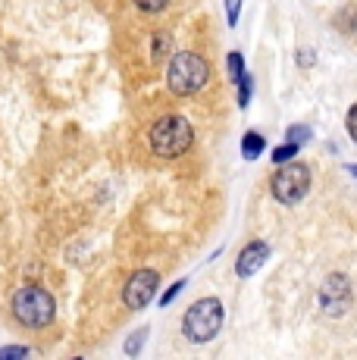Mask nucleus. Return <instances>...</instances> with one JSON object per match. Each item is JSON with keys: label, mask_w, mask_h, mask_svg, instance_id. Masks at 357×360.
Returning a JSON list of instances; mask_svg holds the SVG:
<instances>
[{"label": "nucleus", "mask_w": 357, "mask_h": 360, "mask_svg": "<svg viewBox=\"0 0 357 360\" xmlns=\"http://www.w3.org/2000/svg\"><path fill=\"white\" fill-rule=\"evenodd\" d=\"M10 314L19 326L25 329H44L57 316V301L41 285H19L10 295Z\"/></svg>", "instance_id": "1"}, {"label": "nucleus", "mask_w": 357, "mask_h": 360, "mask_svg": "<svg viewBox=\"0 0 357 360\" xmlns=\"http://www.w3.org/2000/svg\"><path fill=\"white\" fill-rule=\"evenodd\" d=\"M182 288H185V279H178L176 285H169V288H167V295L160 297V304H163V307H167V304H173V297H176L178 292H182Z\"/></svg>", "instance_id": "19"}, {"label": "nucleus", "mask_w": 357, "mask_h": 360, "mask_svg": "<svg viewBox=\"0 0 357 360\" xmlns=\"http://www.w3.org/2000/svg\"><path fill=\"white\" fill-rule=\"evenodd\" d=\"M270 191L279 204L294 207L311 191V169L304 163H279V169L270 179Z\"/></svg>", "instance_id": "5"}, {"label": "nucleus", "mask_w": 357, "mask_h": 360, "mask_svg": "<svg viewBox=\"0 0 357 360\" xmlns=\"http://www.w3.org/2000/svg\"><path fill=\"white\" fill-rule=\"evenodd\" d=\"M167 51H169V38H167L163 32H157V34H154V60H160Z\"/></svg>", "instance_id": "13"}, {"label": "nucleus", "mask_w": 357, "mask_h": 360, "mask_svg": "<svg viewBox=\"0 0 357 360\" xmlns=\"http://www.w3.org/2000/svg\"><path fill=\"white\" fill-rule=\"evenodd\" d=\"M307 135H311V129H307V126H292V129H288V141H294V144H301Z\"/></svg>", "instance_id": "18"}, {"label": "nucleus", "mask_w": 357, "mask_h": 360, "mask_svg": "<svg viewBox=\"0 0 357 360\" xmlns=\"http://www.w3.org/2000/svg\"><path fill=\"white\" fill-rule=\"evenodd\" d=\"M219 329H223V301L219 297H201L182 316V335L191 345H207L210 338H216Z\"/></svg>", "instance_id": "4"}, {"label": "nucleus", "mask_w": 357, "mask_h": 360, "mask_svg": "<svg viewBox=\"0 0 357 360\" xmlns=\"http://www.w3.org/2000/svg\"><path fill=\"white\" fill-rule=\"evenodd\" d=\"M298 63H301V66H311V63H313V53L301 51V53H298Z\"/></svg>", "instance_id": "21"}, {"label": "nucleus", "mask_w": 357, "mask_h": 360, "mask_svg": "<svg viewBox=\"0 0 357 360\" xmlns=\"http://www.w3.org/2000/svg\"><path fill=\"white\" fill-rule=\"evenodd\" d=\"M148 141H150V150L163 160H173V157H182L185 150L191 148L195 141V129L185 116H160V120L150 126L148 131Z\"/></svg>", "instance_id": "3"}, {"label": "nucleus", "mask_w": 357, "mask_h": 360, "mask_svg": "<svg viewBox=\"0 0 357 360\" xmlns=\"http://www.w3.org/2000/svg\"><path fill=\"white\" fill-rule=\"evenodd\" d=\"M132 4L138 6L141 13H163V10H167L169 0H132Z\"/></svg>", "instance_id": "12"}, {"label": "nucleus", "mask_w": 357, "mask_h": 360, "mask_svg": "<svg viewBox=\"0 0 357 360\" xmlns=\"http://www.w3.org/2000/svg\"><path fill=\"white\" fill-rule=\"evenodd\" d=\"M235 85H238V103H242V107H248V101H251V75L248 72L238 75Z\"/></svg>", "instance_id": "11"}, {"label": "nucleus", "mask_w": 357, "mask_h": 360, "mask_svg": "<svg viewBox=\"0 0 357 360\" xmlns=\"http://www.w3.org/2000/svg\"><path fill=\"white\" fill-rule=\"evenodd\" d=\"M298 148H301V144H294V141H285V144H279V148L276 150H273V163H288V160H292V157L294 154H298Z\"/></svg>", "instance_id": "10"}, {"label": "nucleus", "mask_w": 357, "mask_h": 360, "mask_svg": "<svg viewBox=\"0 0 357 360\" xmlns=\"http://www.w3.org/2000/svg\"><path fill=\"white\" fill-rule=\"evenodd\" d=\"M157 285H160V276L157 269H135L129 276V282L122 285V304L129 310H144L157 295Z\"/></svg>", "instance_id": "6"}, {"label": "nucleus", "mask_w": 357, "mask_h": 360, "mask_svg": "<svg viewBox=\"0 0 357 360\" xmlns=\"http://www.w3.org/2000/svg\"><path fill=\"white\" fill-rule=\"evenodd\" d=\"M238 13H242V0H226V19H229V25L238 22Z\"/></svg>", "instance_id": "15"}, {"label": "nucleus", "mask_w": 357, "mask_h": 360, "mask_svg": "<svg viewBox=\"0 0 357 360\" xmlns=\"http://www.w3.org/2000/svg\"><path fill=\"white\" fill-rule=\"evenodd\" d=\"M345 126H348V135H351V141L357 144V103H351V110H348Z\"/></svg>", "instance_id": "14"}, {"label": "nucleus", "mask_w": 357, "mask_h": 360, "mask_svg": "<svg viewBox=\"0 0 357 360\" xmlns=\"http://www.w3.org/2000/svg\"><path fill=\"white\" fill-rule=\"evenodd\" d=\"M266 257H270V245H266V241H248L235 260V273L242 276V279H251L254 273H260Z\"/></svg>", "instance_id": "8"}, {"label": "nucleus", "mask_w": 357, "mask_h": 360, "mask_svg": "<svg viewBox=\"0 0 357 360\" xmlns=\"http://www.w3.org/2000/svg\"><path fill=\"white\" fill-rule=\"evenodd\" d=\"M29 354V348H22V345H13V348H0V357H25Z\"/></svg>", "instance_id": "20"}, {"label": "nucleus", "mask_w": 357, "mask_h": 360, "mask_svg": "<svg viewBox=\"0 0 357 360\" xmlns=\"http://www.w3.org/2000/svg\"><path fill=\"white\" fill-rule=\"evenodd\" d=\"M264 148H266V141H264V135H260V131H245V138H242V154L248 157V160H254V157L264 154Z\"/></svg>", "instance_id": "9"}, {"label": "nucleus", "mask_w": 357, "mask_h": 360, "mask_svg": "<svg viewBox=\"0 0 357 360\" xmlns=\"http://www.w3.org/2000/svg\"><path fill=\"white\" fill-rule=\"evenodd\" d=\"M229 72H232V79L245 75V60H242V53H229Z\"/></svg>", "instance_id": "16"}, {"label": "nucleus", "mask_w": 357, "mask_h": 360, "mask_svg": "<svg viewBox=\"0 0 357 360\" xmlns=\"http://www.w3.org/2000/svg\"><path fill=\"white\" fill-rule=\"evenodd\" d=\"M210 82V66L201 53H191V51H182L169 60V69H167V85L169 91L178 94V98H191V94L204 91Z\"/></svg>", "instance_id": "2"}, {"label": "nucleus", "mask_w": 357, "mask_h": 360, "mask_svg": "<svg viewBox=\"0 0 357 360\" xmlns=\"http://www.w3.org/2000/svg\"><path fill=\"white\" fill-rule=\"evenodd\" d=\"M320 307L326 316H342L351 307V282L342 273L326 276V282H323V288H320Z\"/></svg>", "instance_id": "7"}, {"label": "nucleus", "mask_w": 357, "mask_h": 360, "mask_svg": "<svg viewBox=\"0 0 357 360\" xmlns=\"http://www.w3.org/2000/svg\"><path fill=\"white\" fill-rule=\"evenodd\" d=\"M144 335H148V329H138L132 338H129V345H126V354H138V348H141Z\"/></svg>", "instance_id": "17"}]
</instances>
